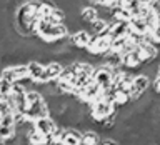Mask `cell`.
Listing matches in <instances>:
<instances>
[{"mask_svg": "<svg viewBox=\"0 0 160 145\" xmlns=\"http://www.w3.org/2000/svg\"><path fill=\"white\" fill-rule=\"evenodd\" d=\"M33 37L42 43L52 45L68 38V28L65 23H48L47 20H38L33 30Z\"/></svg>", "mask_w": 160, "mask_h": 145, "instance_id": "obj_1", "label": "cell"}, {"mask_svg": "<svg viewBox=\"0 0 160 145\" xmlns=\"http://www.w3.org/2000/svg\"><path fill=\"white\" fill-rule=\"evenodd\" d=\"M110 42H112V38L108 37V33L95 35V37H92L90 43L87 45V48L83 52L87 55H90V57H102L105 52L110 50Z\"/></svg>", "mask_w": 160, "mask_h": 145, "instance_id": "obj_2", "label": "cell"}, {"mask_svg": "<svg viewBox=\"0 0 160 145\" xmlns=\"http://www.w3.org/2000/svg\"><path fill=\"white\" fill-rule=\"evenodd\" d=\"M150 82H152V78H150L147 73H143V72L133 73L132 85L128 87V92H130V97H132V102H133V100H137L140 95H143L147 90H150Z\"/></svg>", "mask_w": 160, "mask_h": 145, "instance_id": "obj_3", "label": "cell"}, {"mask_svg": "<svg viewBox=\"0 0 160 145\" xmlns=\"http://www.w3.org/2000/svg\"><path fill=\"white\" fill-rule=\"evenodd\" d=\"M135 52H137L140 62L142 65H148V63H153V62H158V47L152 42H140L137 47H135Z\"/></svg>", "mask_w": 160, "mask_h": 145, "instance_id": "obj_4", "label": "cell"}, {"mask_svg": "<svg viewBox=\"0 0 160 145\" xmlns=\"http://www.w3.org/2000/svg\"><path fill=\"white\" fill-rule=\"evenodd\" d=\"M92 80L103 90V92H107V90H110L113 85V72L108 67H105V65H97V67L93 68Z\"/></svg>", "mask_w": 160, "mask_h": 145, "instance_id": "obj_5", "label": "cell"}, {"mask_svg": "<svg viewBox=\"0 0 160 145\" xmlns=\"http://www.w3.org/2000/svg\"><path fill=\"white\" fill-rule=\"evenodd\" d=\"M93 35L88 32V28H78L75 32L68 33V43L72 45L75 50H85L87 45L90 43Z\"/></svg>", "mask_w": 160, "mask_h": 145, "instance_id": "obj_6", "label": "cell"}, {"mask_svg": "<svg viewBox=\"0 0 160 145\" xmlns=\"http://www.w3.org/2000/svg\"><path fill=\"white\" fill-rule=\"evenodd\" d=\"M100 93H102V88H100L93 80H88L83 87H80V92L77 95V98H78L80 103H92Z\"/></svg>", "mask_w": 160, "mask_h": 145, "instance_id": "obj_7", "label": "cell"}, {"mask_svg": "<svg viewBox=\"0 0 160 145\" xmlns=\"http://www.w3.org/2000/svg\"><path fill=\"white\" fill-rule=\"evenodd\" d=\"M25 65H27L28 78L32 80L33 83H42V82H45V78H43L45 63L38 62V60H35V58H30V60H27V62H25Z\"/></svg>", "mask_w": 160, "mask_h": 145, "instance_id": "obj_8", "label": "cell"}, {"mask_svg": "<svg viewBox=\"0 0 160 145\" xmlns=\"http://www.w3.org/2000/svg\"><path fill=\"white\" fill-rule=\"evenodd\" d=\"M120 63H122V68L123 70H128V72H140V68H142V62H140V58H138V55L137 52H135V48L132 50V52H128V53H125L120 57Z\"/></svg>", "mask_w": 160, "mask_h": 145, "instance_id": "obj_9", "label": "cell"}, {"mask_svg": "<svg viewBox=\"0 0 160 145\" xmlns=\"http://www.w3.org/2000/svg\"><path fill=\"white\" fill-rule=\"evenodd\" d=\"M65 65L62 62H58V60H48L47 63H45V68H43V78H45V82H55L58 77H60V73H62V70H63Z\"/></svg>", "mask_w": 160, "mask_h": 145, "instance_id": "obj_10", "label": "cell"}, {"mask_svg": "<svg viewBox=\"0 0 160 145\" xmlns=\"http://www.w3.org/2000/svg\"><path fill=\"white\" fill-rule=\"evenodd\" d=\"M110 97H112V102L117 108L120 107H127V105L132 103V97H130L128 88H110Z\"/></svg>", "mask_w": 160, "mask_h": 145, "instance_id": "obj_11", "label": "cell"}, {"mask_svg": "<svg viewBox=\"0 0 160 145\" xmlns=\"http://www.w3.org/2000/svg\"><path fill=\"white\" fill-rule=\"evenodd\" d=\"M78 18H80V22L83 23V27L85 28H88L90 25H92L95 20L98 18V10L95 5H87L85 3L82 8H80V12H78Z\"/></svg>", "mask_w": 160, "mask_h": 145, "instance_id": "obj_12", "label": "cell"}, {"mask_svg": "<svg viewBox=\"0 0 160 145\" xmlns=\"http://www.w3.org/2000/svg\"><path fill=\"white\" fill-rule=\"evenodd\" d=\"M55 127H57V122H55L50 115L42 117V118H37L33 122V128L37 130L38 133H42V135H50V133L53 132Z\"/></svg>", "mask_w": 160, "mask_h": 145, "instance_id": "obj_13", "label": "cell"}, {"mask_svg": "<svg viewBox=\"0 0 160 145\" xmlns=\"http://www.w3.org/2000/svg\"><path fill=\"white\" fill-rule=\"evenodd\" d=\"M128 23H125V22H115V20H110V23H108V37L110 38H118V37H127V33H128Z\"/></svg>", "mask_w": 160, "mask_h": 145, "instance_id": "obj_14", "label": "cell"}, {"mask_svg": "<svg viewBox=\"0 0 160 145\" xmlns=\"http://www.w3.org/2000/svg\"><path fill=\"white\" fill-rule=\"evenodd\" d=\"M60 145H82V130L75 127H67Z\"/></svg>", "mask_w": 160, "mask_h": 145, "instance_id": "obj_15", "label": "cell"}, {"mask_svg": "<svg viewBox=\"0 0 160 145\" xmlns=\"http://www.w3.org/2000/svg\"><path fill=\"white\" fill-rule=\"evenodd\" d=\"M100 133L93 128H85L82 130V145H100Z\"/></svg>", "mask_w": 160, "mask_h": 145, "instance_id": "obj_16", "label": "cell"}, {"mask_svg": "<svg viewBox=\"0 0 160 145\" xmlns=\"http://www.w3.org/2000/svg\"><path fill=\"white\" fill-rule=\"evenodd\" d=\"M108 23H110L108 20H103V18L98 17V18L88 27V32L92 33L93 37H95V35H105V33H108Z\"/></svg>", "mask_w": 160, "mask_h": 145, "instance_id": "obj_17", "label": "cell"}, {"mask_svg": "<svg viewBox=\"0 0 160 145\" xmlns=\"http://www.w3.org/2000/svg\"><path fill=\"white\" fill-rule=\"evenodd\" d=\"M132 17H133L132 12H130L127 7H123V5H120V7L112 10V20H115V22H125V23H128Z\"/></svg>", "mask_w": 160, "mask_h": 145, "instance_id": "obj_18", "label": "cell"}, {"mask_svg": "<svg viewBox=\"0 0 160 145\" xmlns=\"http://www.w3.org/2000/svg\"><path fill=\"white\" fill-rule=\"evenodd\" d=\"M128 27H130V30H133V32H137V33H140V35H145V33H147V30H148L147 22H145V20L140 17V15H135V17L130 18Z\"/></svg>", "mask_w": 160, "mask_h": 145, "instance_id": "obj_19", "label": "cell"}, {"mask_svg": "<svg viewBox=\"0 0 160 145\" xmlns=\"http://www.w3.org/2000/svg\"><path fill=\"white\" fill-rule=\"evenodd\" d=\"M27 140H28V145H47V135H42L38 133L37 130H35L33 127L28 130L27 133Z\"/></svg>", "mask_w": 160, "mask_h": 145, "instance_id": "obj_20", "label": "cell"}, {"mask_svg": "<svg viewBox=\"0 0 160 145\" xmlns=\"http://www.w3.org/2000/svg\"><path fill=\"white\" fill-rule=\"evenodd\" d=\"M25 100H27V107H32V105H37V103L45 102L43 95L40 93L37 88H28L27 92H25Z\"/></svg>", "mask_w": 160, "mask_h": 145, "instance_id": "obj_21", "label": "cell"}, {"mask_svg": "<svg viewBox=\"0 0 160 145\" xmlns=\"http://www.w3.org/2000/svg\"><path fill=\"white\" fill-rule=\"evenodd\" d=\"M12 85L13 82H10L5 77H0V98H7L10 92H12Z\"/></svg>", "mask_w": 160, "mask_h": 145, "instance_id": "obj_22", "label": "cell"}, {"mask_svg": "<svg viewBox=\"0 0 160 145\" xmlns=\"http://www.w3.org/2000/svg\"><path fill=\"white\" fill-rule=\"evenodd\" d=\"M98 5H102V7H105V8L113 10V8H117V7L122 5V0H100Z\"/></svg>", "mask_w": 160, "mask_h": 145, "instance_id": "obj_23", "label": "cell"}, {"mask_svg": "<svg viewBox=\"0 0 160 145\" xmlns=\"http://www.w3.org/2000/svg\"><path fill=\"white\" fill-rule=\"evenodd\" d=\"M85 3L87 5H98L100 0H85Z\"/></svg>", "mask_w": 160, "mask_h": 145, "instance_id": "obj_24", "label": "cell"}, {"mask_svg": "<svg viewBox=\"0 0 160 145\" xmlns=\"http://www.w3.org/2000/svg\"><path fill=\"white\" fill-rule=\"evenodd\" d=\"M155 75H160V62L157 63V72H155Z\"/></svg>", "mask_w": 160, "mask_h": 145, "instance_id": "obj_25", "label": "cell"}, {"mask_svg": "<svg viewBox=\"0 0 160 145\" xmlns=\"http://www.w3.org/2000/svg\"><path fill=\"white\" fill-rule=\"evenodd\" d=\"M0 145H7V142H5V140H2V138H0Z\"/></svg>", "mask_w": 160, "mask_h": 145, "instance_id": "obj_26", "label": "cell"}, {"mask_svg": "<svg viewBox=\"0 0 160 145\" xmlns=\"http://www.w3.org/2000/svg\"><path fill=\"white\" fill-rule=\"evenodd\" d=\"M0 68H2V58H0Z\"/></svg>", "mask_w": 160, "mask_h": 145, "instance_id": "obj_27", "label": "cell"}]
</instances>
